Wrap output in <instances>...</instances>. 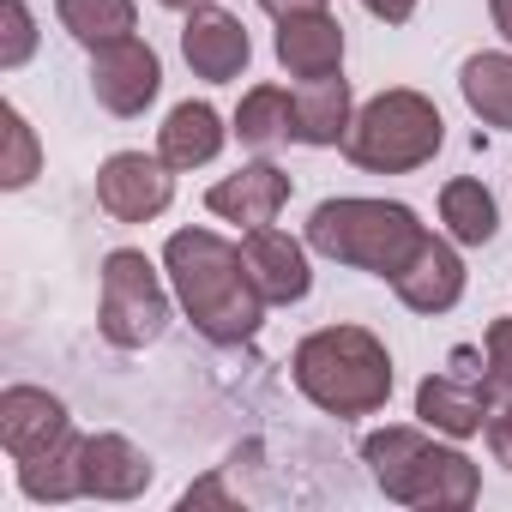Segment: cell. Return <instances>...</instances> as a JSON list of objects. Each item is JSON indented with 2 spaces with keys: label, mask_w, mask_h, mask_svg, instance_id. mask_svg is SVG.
Here are the masks:
<instances>
[{
  "label": "cell",
  "mask_w": 512,
  "mask_h": 512,
  "mask_svg": "<svg viewBox=\"0 0 512 512\" xmlns=\"http://www.w3.org/2000/svg\"><path fill=\"white\" fill-rule=\"evenodd\" d=\"M163 272L205 344H253L266 326V302L241 272V241H223L217 229H175L163 241Z\"/></svg>",
  "instance_id": "obj_1"
},
{
  "label": "cell",
  "mask_w": 512,
  "mask_h": 512,
  "mask_svg": "<svg viewBox=\"0 0 512 512\" xmlns=\"http://www.w3.org/2000/svg\"><path fill=\"white\" fill-rule=\"evenodd\" d=\"M290 380L314 410H326L338 422H356V416L386 410L398 374H392V350L368 326H320L296 344Z\"/></svg>",
  "instance_id": "obj_2"
},
{
  "label": "cell",
  "mask_w": 512,
  "mask_h": 512,
  "mask_svg": "<svg viewBox=\"0 0 512 512\" xmlns=\"http://www.w3.org/2000/svg\"><path fill=\"white\" fill-rule=\"evenodd\" d=\"M362 464L374 476V488L398 506H476L482 494V470L458 452V440L434 434V428H410V422H386L362 440Z\"/></svg>",
  "instance_id": "obj_3"
},
{
  "label": "cell",
  "mask_w": 512,
  "mask_h": 512,
  "mask_svg": "<svg viewBox=\"0 0 512 512\" xmlns=\"http://www.w3.org/2000/svg\"><path fill=\"white\" fill-rule=\"evenodd\" d=\"M422 217L404 199H368V193H344V199H320L308 217V247L320 260H338L350 272L368 278H398L404 260L422 247Z\"/></svg>",
  "instance_id": "obj_4"
},
{
  "label": "cell",
  "mask_w": 512,
  "mask_h": 512,
  "mask_svg": "<svg viewBox=\"0 0 512 512\" xmlns=\"http://www.w3.org/2000/svg\"><path fill=\"white\" fill-rule=\"evenodd\" d=\"M446 145V121L434 109V97L410 91V85H392L368 103H356V121L344 133V157L368 175H410V169H428Z\"/></svg>",
  "instance_id": "obj_5"
},
{
  "label": "cell",
  "mask_w": 512,
  "mask_h": 512,
  "mask_svg": "<svg viewBox=\"0 0 512 512\" xmlns=\"http://www.w3.org/2000/svg\"><path fill=\"white\" fill-rule=\"evenodd\" d=\"M169 272H157L139 247H115L103 260V296H97V326L115 350H145L169 332Z\"/></svg>",
  "instance_id": "obj_6"
},
{
  "label": "cell",
  "mask_w": 512,
  "mask_h": 512,
  "mask_svg": "<svg viewBox=\"0 0 512 512\" xmlns=\"http://www.w3.org/2000/svg\"><path fill=\"white\" fill-rule=\"evenodd\" d=\"M308 253H314L308 235L296 241L290 229L266 223V229H247V235H241V272H247L253 290H260L266 308H296V302L314 296V266H308Z\"/></svg>",
  "instance_id": "obj_7"
},
{
  "label": "cell",
  "mask_w": 512,
  "mask_h": 512,
  "mask_svg": "<svg viewBox=\"0 0 512 512\" xmlns=\"http://www.w3.org/2000/svg\"><path fill=\"white\" fill-rule=\"evenodd\" d=\"M157 91H163V61H157V49H151L139 31L121 37V43L91 49V97H97L115 121L145 115V109L157 103Z\"/></svg>",
  "instance_id": "obj_8"
},
{
  "label": "cell",
  "mask_w": 512,
  "mask_h": 512,
  "mask_svg": "<svg viewBox=\"0 0 512 512\" xmlns=\"http://www.w3.org/2000/svg\"><path fill=\"white\" fill-rule=\"evenodd\" d=\"M175 199V169L151 151H115L103 169H97V205L115 217V223H151L163 217Z\"/></svg>",
  "instance_id": "obj_9"
},
{
  "label": "cell",
  "mask_w": 512,
  "mask_h": 512,
  "mask_svg": "<svg viewBox=\"0 0 512 512\" xmlns=\"http://www.w3.org/2000/svg\"><path fill=\"white\" fill-rule=\"evenodd\" d=\"M290 193H296V181H290L272 157H260V163H241L235 175H223V181L205 193V211L223 217V223H235V229L247 235V229L278 223V211L290 205Z\"/></svg>",
  "instance_id": "obj_10"
},
{
  "label": "cell",
  "mask_w": 512,
  "mask_h": 512,
  "mask_svg": "<svg viewBox=\"0 0 512 512\" xmlns=\"http://www.w3.org/2000/svg\"><path fill=\"white\" fill-rule=\"evenodd\" d=\"M392 290H398V302L410 308V314H452L458 302H464V253H458V241L452 235H422V247L404 260V272L392 278Z\"/></svg>",
  "instance_id": "obj_11"
},
{
  "label": "cell",
  "mask_w": 512,
  "mask_h": 512,
  "mask_svg": "<svg viewBox=\"0 0 512 512\" xmlns=\"http://www.w3.org/2000/svg\"><path fill=\"white\" fill-rule=\"evenodd\" d=\"M181 55H187V67H193V79L229 85V79L247 73L253 37H247V25H241L235 13H223V7H193L187 25H181Z\"/></svg>",
  "instance_id": "obj_12"
},
{
  "label": "cell",
  "mask_w": 512,
  "mask_h": 512,
  "mask_svg": "<svg viewBox=\"0 0 512 512\" xmlns=\"http://www.w3.org/2000/svg\"><path fill=\"white\" fill-rule=\"evenodd\" d=\"M488 416H494V386L482 374H428L416 386V422L446 440L488 434Z\"/></svg>",
  "instance_id": "obj_13"
},
{
  "label": "cell",
  "mask_w": 512,
  "mask_h": 512,
  "mask_svg": "<svg viewBox=\"0 0 512 512\" xmlns=\"http://www.w3.org/2000/svg\"><path fill=\"white\" fill-rule=\"evenodd\" d=\"M67 434H73V416H67V404H61L55 392L25 386V380L0 392V446H7L13 464H25V458L61 446Z\"/></svg>",
  "instance_id": "obj_14"
},
{
  "label": "cell",
  "mask_w": 512,
  "mask_h": 512,
  "mask_svg": "<svg viewBox=\"0 0 512 512\" xmlns=\"http://www.w3.org/2000/svg\"><path fill=\"white\" fill-rule=\"evenodd\" d=\"M272 55L290 79H332L344 73V25L332 13H296V19H278V37H272Z\"/></svg>",
  "instance_id": "obj_15"
},
{
  "label": "cell",
  "mask_w": 512,
  "mask_h": 512,
  "mask_svg": "<svg viewBox=\"0 0 512 512\" xmlns=\"http://www.w3.org/2000/svg\"><path fill=\"white\" fill-rule=\"evenodd\" d=\"M235 127L211 109V103H175L169 109V121L157 127V157L175 169V175H193V169H205V163H217V151H223V139H229Z\"/></svg>",
  "instance_id": "obj_16"
},
{
  "label": "cell",
  "mask_w": 512,
  "mask_h": 512,
  "mask_svg": "<svg viewBox=\"0 0 512 512\" xmlns=\"http://www.w3.org/2000/svg\"><path fill=\"white\" fill-rule=\"evenodd\" d=\"M157 464L127 434H85V500H139Z\"/></svg>",
  "instance_id": "obj_17"
},
{
  "label": "cell",
  "mask_w": 512,
  "mask_h": 512,
  "mask_svg": "<svg viewBox=\"0 0 512 512\" xmlns=\"http://www.w3.org/2000/svg\"><path fill=\"white\" fill-rule=\"evenodd\" d=\"M290 97H296V127H290L296 145H314V151L344 145V133H350V121H356V97H350V79H344V73H332V79H302Z\"/></svg>",
  "instance_id": "obj_18"
},
{
  "label": "cell",
  "mask_w": 512,
  "mask_h": 512,
  "mask_svg": "<svg viewBox=\"0 0 512 512\" xmlns=\"http://www.w3.org/2000/svg\"><path fill=\"white\" fill-rule=\"evenodd\" d=\"M19 470V494L37 500V506H67V500H85V434H67L61 446L13 464Z\"/></svg>",
  "instance_id": "obj_19"
},
{
  "label": "cell",
  "mask_w": 512,
  "mask_h": 512,
  "mask_svg": "<svg viewBox=\"0 0 512 512\" xmlns=\"http://www.w3.org/2000/svg\"><path fill=\"white\" fill-rule=\"evenodd\" d=\"M458 91H464V109L494 127V133H512V49H482L458 67Z\"/></svg>",
  "instance_id": "obj_20"
},
{
  "label": "cell",
  "mask_w": 512,
  "mask_h": 512,
  "mask_svg": "<svg viewBox=\"0 0 512 512\" xmlns=\"http://www.w3.org/2000/svg\"><path fill=\"white\" fill-rule=\"evenodd\" d=\"M229 127H235V139L247 145V151H278V145H290V127H296V97L284 91V85H253V91H241V103H235V115H229Z\"/></svg>",
  "instance_id": "obj_21"
},
{
  "label": "cell",
  "mask_w": 512,
  "mask_h": 512,
  "mask_svg": "<svg viewBox=\"0 0 512 512\" xmlns=\"http://www.w3.org/2000/svg\"><path fill=\"white\" fill-rule=\"evenodd\" d=\"M440 223L458 247H488L500 235V205L476 175H458V181L440 187Z\"/></svg>",
  "instance_id": "obj_22"
},
{
  "label": "cell",
  "mask_w": 512,
  "mask_h": 512,
  "mask_svg": "<svg viewBox=\"0 0 512 512\" xmlns=\"http://www.w3.org/2000/svg\"><path fill=\"white\" fill-rule=\"evenodd\" d=\"M55 19L73 43L103 49L139 31V0H55Z\"/></svg>",
  "instance_id": "obj_23"
},
{
  "label": "cell",
  "mask_w": 512,
  "mask_h": 512,
  "mask_svg": "<svg viewBox=\"0 0 512 512\" xmlns=\"http://www.w3.org/2000/svg\"><path fill=\"white\" fill-rule=\"evenodd\" d=\"M0 115H7V157H0V187H7V193H25V187L43 175V145H37V127L25 121L19 103H7Z\"/></svg>",
  "instance_id": "obj_24"
},
{
  "label": "cell",
  "mask_w": 512,
  "mask_h": 512,
  "mask_svg": "<svg viewBox=\"0 0 512 512\" xmlns=\"http://www.w3.org/2000/svg\"><path fill=\"white\" fill-rule=\"evenodd\" d=\"M0 73H19L31 55H37V13L25 0H0Z\"/></svg>",
  "instance_id": "obj_25"
},
{
  "label": "cell",
  "mask_w": 512,
  "mask_h": 512,
  "mask_svg": "<svg viewBox=\"0 0 512 512\" xmlns=\"http://www.w3.org/2000/svg\"><path fill=\"white\" fill-rule=\"evenodd\" d=\"M482 380L494 386V398H512V314L494 320L482 338Z\"/></svg>",
  "instance_id": "obj_26"
},
{
  "label": "cell",
  "mask_w": 512,
  "mask_h": 512,
  "mask_svg": "<svg viewBox=\"0 0 512 512\" xmlns=\"http://www.w3.org/2000/svg\"><path fill=\"white\" fill-rule=\"evenodd\" d=\"M488 452H494L500 470H512V398H500L494 416H488Z\"/></svg>",
  "instance_id": "obj_27"
},
{
  "label": "cell",
  "mask_w": 512,
  "mask_h": 512,
  "mask_svg": "<svg viewBox=\"0 0 512 512\" xmlns=\"http://www.w3.org/2000/svg\"><path fill=\"white\" fill-rule=\"evenodd\" d=\"M422 0H362V13H374L380 25H410Z\"/></svg>",
  "instance_id": "obj_28"
},
{
  "label": "cell",
  "mask_w": 512,
  "mask_h": 512,
  "mask_svg": "<svg viewBox=\"0 0 512 512\" xmlns=\"http://www.w3.org/2000/svg\"><path fill=\"white\" fill-rule=\"evenodd\" d=\"M272 19H296V13H326V0H260Z\"/></svg>",
  "instance_id": "obj_29"
},
{
  "label": "cell",
  "mask_w": 512,
  "mask_h": 512,
  "mask_svg": "<svg viewBox=\"0 0 512 512\" xmlns=\"http://www.w3.org/2000/svg\"><path fill=\"white\" fill-rule=\"evenodd\" d=\"M488 13H494V31H500L506 49H512V0H488Z\"/></svg>",
  "instance_id": "obj_30"
},
{
  "label": "cell",
  "mask_w": 512,
  "mask_h": 512,
  "mask_svg": "<svg viewBox=\"0 0 512 512\" xmlns=\"http://www.w3.org/2000/svg\"><path fill=\"white\" fill-rule=\"evenodd\" d=\"M157 7H169V13H181V19H187L193 7H211V0H157Z\"/></svg>",
  "instance_id": "obj_31"
}]
</instances>
